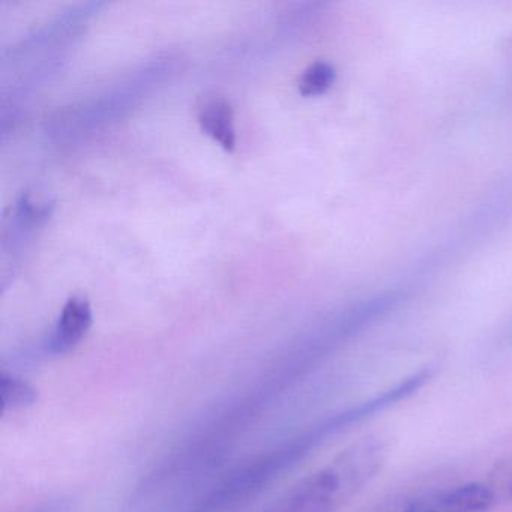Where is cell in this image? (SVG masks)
<instances>
[{"instance_id":"cell-1","label":"cell","mask_w":512,"mask_h":512,"mask_svg":"<svg viewBox=\"0 0 512 512\" xmlns=\"http://www.w3.org/2000/svg\"><path fill=\"white\" fill-rule=\"evenodd\" d=\"M386 458L383 437H362L263 512H338L379 475Z\"/></svg>"},{"instance_id":"cell-2","label":"cell","mask_w":512,"mask_h":512,"mask_svg":"<svg viewBox=\"0 0 512 512\" xmlns=\"http://www.w3.org/2000/svg\"><path fill=\"white\" fill-rule=\"evenodd\" d=\"M323 422L298 436L290 437L275 448L244 461L224 475L196 505L187 512H233L259 496L287 470L293 469L314 448L328 439Z\"/></svg>"},{"instance_id":"cell-3","label":"cell","mask_w":512,"mask_h":512,"mask_svg":"<svg viewBox=\"0 0 512 512\" xmlns=\"http://www.w3.org/2000/svg\"><path fill=\"white\" fill-rule=\"evenodd\" d=\"M92 322L94 314L88 299L82 296L68 299L47 340V352L52 355H65L76 349L91 329Z\"/></svg>"},{"instance_id":"cell-4","label":"cell","mask_w":512,"mask_h":512,"mask_svg":"<svg viewBox=\"0 0 512 512\" xmlns=\"http://www.w3.org/2000/svg\"><path fill=\"white\" fill-rule=\"evenodd\" d=\"M434 376H436V368L433 365L421 368V370L410 374L406 379L398 382L397 385L374 395L370 400L362 401V403L356 404V406L350 407V409L343 410L341 415H343L344 424L347 425V428L352 427L353 424H359V422L389 409L394 404L407 400V398L415 395L419 389L424 388Z\"/></svg>"},{"instance_id":"cell-5","label":"cell","mask_w":512,"mask_h":512,"mask_svg":"<svg viewBox=\"0 0 512 512\" xmlns=\"http://www.w3.org/2000/svg\"><path fill=\"white\" fill-rule=\"evenodd\" d=\"M433 499L436 512H485L497 505L493 491L484 481L440 491L433 494Z\"/></svg>"},{"instance_id":"cell-6","label":"cell","mask_w":512,"mask_h":512,"mask_svg":"<svg viewBox=\"0 0 512 512\" xmlns=\"http://www.w3.org/2000/svg\"><path fill=\"white\" fill-rule=\"evenodd\" d=\"M199 124L209 137L226 151L236 148L235 113L232 104L224 98L208 101L199 112Z\"/></svg>"},{"instance_id":"cell-7","label":"cell","mask_w":512,"mask_h":512,"mask_svg":"<svg viewBox=\"0 0 512 512\" xmlns=\"http://www.w3.org/2000/svg\"><path fill=\"white\" fill-rule=\"evenodd\" d=\"M0 400L2 410L16 412V410L28 409L38 401V391L31 383L14 374L0 373Z\"/></svg>"},{"instance_id":"cell-8","label":"cell","mask_w":512,"mask_h":512,"mask_svg":"<svg viewBox=\"0 0 512 512\" xmlns=\"http://www.w3.org/2000/svg\"><path fill=\"white\" fill-rule=\"evenodd\" d=\"M337 79V71L329 62L316 61L305 68L298 80L299 92L304 97H316L325 94Z\"/></svg>"},{"instance_id":"cell-9","label":"cell","mask_w":512,"mask_h":512,"mask_svg":"<svg viewBox=\"0 0 512 512\" xmlns=\"http://www.w3.org/2000/svg\"><path fill=\"white\" fill-rule=\"evenodd\" d=\"M484 482L493 491L497 505L512 500V458L497 460Z\"/></svg>"},{"instance_id":"cell-10","label":"cell","mask_w":512,"mask_h":512,"mask_svg":"<svg viewBox=\"0 0 512 512\" xmlns=\"http://www.w3.org/2000/svg\"><path fill=\"white\" fill-rule=\"evenodd\" d=\"M403 512H436L433 494H431V496L424 497V499L416 500L412 505L407 506Z\"/></svg>"},{"instance_id":"cell-11","label":"cell","mask_w":512,"mask_h":512,"mask_svg":"<svg viewBox=\"0 0 512 512\" xmlns=\"http://www.w3.org/2000/svg\"><path fill=\"white\" fill-rule=\"evenodd\" d=\"M38 512H47V509H41V511Z\"/></svg>"}]
</instances>
